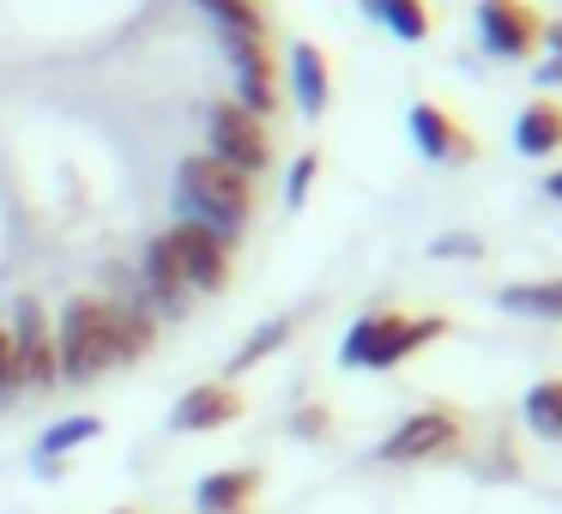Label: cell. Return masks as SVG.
Returning a JSON list of instances; mask_svg holds the SVG:
<instances>
[{
    "label": "cell",
    "instance_id": "13",
    "mask_svg": "<svg viewBox=\"0 0 562 514\" xmlns=\"http://www.w3.org/2000/svg\"><path fill=\"white\" fill-rule=\"evenodd\" d=\"M291 98L308 122H321L327 103H333V74H327V55H321L315 43H296L291 49Z\"/></svg>",
    "mask_w": 562,
    "mask_h": 514
},
{
    "label": "cell",
    "instance_id": "14",
    "mask_svg": "<svg viewBox=\"0 0 562 514\" xmlns=\"http://www.w3.org/2000/svg\"><path fill=\"white\" fill-rule=\"evenodd\" d=\"M514 146H520L526 158H550V152H562V103L557 98L526 103L520 122H514Z\"/></svg>",
    "mask_w": 562,
    "mask_h": 514
},
{
    "label": "cell",
    "instance_id": "11",
    "mask_svg": "<svg viewBox=\"0 0 562 514\" xmlns=\"http://www.w3.org/2000/svg\"><path fill=\"white\" fill-rule=\"evenodd\" d=\"M412 139L429 164H472L477 158V139L448 110H436V103H412Z\"/></svg>",
    "mask_w": 562,
    "mask_h": 514
},
{
    "label": "cell",
    "instance_id": "17",
    "mask_svg": "<svg viewBox=\"0 0 562 514\" xmlns=\"http://www.w3.org/2000/svg\"><path fill=\"white\" fill-rule=\"evenodd\" d=\"M526 429H532L538 442H562V376L550 381H532V393H526Z\"/></svg>",
    "mask_w": 562,
    "mask_h": 514
},
{
    "label": "cell",
    "instance_id": "5",
    "mask_svg": "<svg viewBox=\"0 0 562 514\" xmlns=\"http://www.w3.org/2000/svg\"><path fill=\"white\" fill-rule=\"evenodd\" d=\"M460 442H465L460 417H453L448 405H424V412H412L387 442H381V460L387 466H429V460L460 454Z\"/></svg>",
    "mask_w": 562,
    "mask_h": 514
},
{
    "label": "cell",
    "instance_id": "21",
    "mask_svg": "<svg viewBox=\"0 0 562 514\" xmlns=\"http://www.w3.org/2000/svg\"><path fill=\"white\" fill-rule=\"evenodd\" d=\"M375 25H387L393 37H405V43H424L429 37V7L424 0H381Z\"/></svg>",
    "mask_w": 562,
    "mask_h": 514
},
{
    "label": "cell",
    "instance_id": "29",
    "mask_svg": "<svg viewBox=\"0 0 562 514\" xmlns=\"http://www.w3.org/2000/svg\"><path fill=\"white\" fill-rule=\"evenodd\" d=\"M357 7H363V13H369V19H375V13H381V0H357Z\"/></svg>",
    "mask_w": 562,
    "mask_h": 514
},
{
    "label": "cell",
    "instance_id": "23",
    "mask_svg": "<svg viewBox=\"0 0 562 514\" xmlns=\"http://www.w3.org/2000/svg\"><path fill=\"white\" fill-rule=\"evenodd\" d=\"M429 255H436V260H477V255H484V236H472V231L436 236V243H429Z\"/></svg>",
    "mask_w": 562,
    "mask_h": 514
},
{
    "label": "cell",
    "instance_id": "24",
    "mask_svg": "<svg viewBox=\"0 0 562 514\" xmlns=\"http://www.w3.org/2000/svg\"><path fill=\"white\" fill-rule=\"evenodd\" d=\"M19 388H25V376H19V357H13V333L0 327V400H13Z\"/></svg>",
    "mask_w": 562,
    "mask_h": 514
},
{
    "label": "cell",
    "instance_id": "12",
    "mask_svg": "<svg viewBox=\"0 0 562 514\" xmlns=\"http://www.w3.org/2000/svg\"><path fill=\"white\" fill-rule=\"evenodd\" d=\"M260 496V466H224V472H206L194 484L200 514H255Z\"/></svg>",
    "mask_w": 562,
    "mask_h": 514
},
{
    "label": "cell",
    "instance_id": "19",
    "mask_svg": "<svg viewBox=\"0 0 562 514\" xmlns=\"http://www.w3.org/2000/svg\"><path fill=\"white\" fill-rule=\"evenodd\" d=\"M284 345H291V321L279 315V321H267V327H255V333H248V339H243V351L231 357V376H243V369L267 364L272 351H284Z\"/></svg>",
    "mask_w": 562,
    "mask_h": 514
},
{
    "label": "cell",
    "instance_id": "28",
    "mask_svg": "<svg viewBox=\"0 0 562 514\" xmlns=\"http://www.w3.org/2000/svg\"><path fill=\"white\" fill-rule=\"evenodd\" d=\"M544 194H550V200H562V170H557V176H550V182H544Z\"/></svg>",
    "mask_w": 562,
    "mask_h": 514
},
{
    "label": "cell",
    "instance_id": "10",
    "mask_svg": "<svg viewBox=\"0 0 562 514\" xmlns=\"http://www.w3.org/2000/svg\"><path fill=\"white\" fill-rule=\"evenodd\" d=\"M236 417H243V393H236L231 381H194V388L170 405V429H182V436H206V429H224V424H236Z\"/></svg>",
    "mask_w": 562,
    "mask_h": 514
},
{
    "label": "cell",
    "instance_id": "1",
    "mask_svg": "<svg viewBox=\"0 0 562 514\" xmlns=\"http://www.w3.org/2000/svg\"><path fill=\"white\" fill-rule=\"evenodd\" d=\"M176 206H182V219L218 231L224 243L236 248L248 212H255V182H248V176H236L231 164L194 152V158H182V170H176Z\"/></svg>",
    "mask_w": 562,
    "mask_h": 514
},
{
    "label": "cell",
    "instance_id": "27",
    "mask_svg": "<svg viewBox=\"0 0 562 514\" xmlns=\"http://www.w3.org/2000/svg\"><path fill=\"white\" fill-rule=\"evenodd\" d=\"M538 86H562V55H550V62L538 67Z\"/></svg>",
    "mask_w": 562,
    "mask_h": 514
},
{
    "label": "cell",
    "instance_id": "4",
    "mask_svg": "<svg viewBox=\"0 0 562 514\" xmlns=\"http://www.w3.org/2000/svg\"><path fill=\"white\" fill-rule=\"evenodd\" d=\"M206 158L231 164L236 176L255 182L260 170L272 164V134L260 115H248L243 103H212L206 110Z\"/></svg>",
    "mask_w": 562,
    "mask_h": 514
},
{
    "label": "cell",
    "instance_id": "7",
    "mask_svg": "<svg viewBox=\"0 0 562 514\" xmlns=\"http://www.w3.org/2000/svg\"><path fill=\"white\" fill-rule=\"evenodd\" d=\"M224 49H231V67H236V98L248 115H260L267 122L272 110H279V67H272V49L267 37H224Z\"/></svg>",
    "mask_w": 562,
    "mask_h": 514
},
{
    "label": "cell",
    "instance_id": "3",
    "mask_svg": "<svg viewBox=\"0 0 562 514\" xmlns=\"http://www.w3.org/2000/svg\"><path fill=\"white\" fill-rule=\"evenodd\" d=\"M55 364L61 381H98L103 369H115V327L103 297H74L55 321Z\"/></svg>",
    "mask_w": 562,
    "mask_h": 514
},
{
    "label": "cell",
    "instance_id": "20",
    "mask_svg": "<svg viewBox=\"0 0 562 514\" xmlns=\"http://www.w3.org/2000/svg\"><path fill=\"white\" fill-rule=\"evenodd\" d=\"M212 19H218L224 37H267V19H260L255 0H200Z\"/></svg>",
    "mask_w": 562,
    "mask_h": 514
},
{
    "label": "cell",
    "instance_id": "22",
    "mask_svg": "<svg viewBox=\"0 0 562 514\" xmlns=\"http://www.w3.org/2000/svg\"><path fill=\"white\" fill-rule=\"evenodd\" d=\"M315 176H321V158H315V152H303V158L291 164V182H284V206H291V212L308 200V188H315Z\"/></svg>",
    "mask_w": 562,
    "mask_h": 514
},
{
    "label": "cell",
    "instance_id": "8",
    "mask_svg": "<svg viewBox=\"0 0 562 514\" xmlns=\"http://www.w3.org/2000/svg\"><path fill=\"white\" fill-rule=\"evenodd\" d=\"M13 357H19V376H25V388H55L61 381V364H55V327L49 315H43L37 303H19L13 309Z\"/></svg>",
    "mask_w": 562,
    "mask_h": 514
},
{
    "label": "cell",
    "instance_id": "30",
    "mask_svg": "<svg viewBox=\"0 0 562 514\" xmlns=\"http://www.w3.org/2000/svg\"><path fill=\"white\" fill-rule=\"evenodd\" d=\"M122 514H134V509H122Z\"/></svg>",
    "mask_w": 562,
    "mask_h": 514
},
{
    "label": "cell",
    "instance_id": "6",
    "mask_svg": "<svg viewBox=\"0 0 562 514\" xmlns=\"http://www.w3.org/2000/svg\"><path fill=\"white\" fill-rule=\"evenodd\" d=\"M164 243H170V255H176V267H182L188 291H224V284H231V243H224L218 231L182 219V224L164 231Z\"/></svg>",
    "mask_w": 562,
    "mask_h": 514
},
{
    "label": "cell",
    "instance_id": "15",
    "mask_svg": "<svg viewBox=\"0 0 562 514\" xmlns=\"http://www.w3.org/2000/svg\"><path fill=\"white\" fill-rule=\"evenodd\" d=\"M110 327H115V364H139L158 339V315H146L134 303H110Z\"/></svg>",
    "mask_w": 562,
    "mask_h": 514
},
{
    "label": "cell",
    "instance_id": "26",
    "mask_svg": "<svg viewBox=\"0 0 562 514\" xmlns=\"http://www.w3.org/2000/svg\"><path fill=\"white\" fill-rule=\"evenodd\" d=\"M538 43H550V55H562V19H550V25H538Z\"/></svg>",
    "mask_w": 562,
    "mask_h": 514
},
{
    "label": "cell",
    "instance_id": "2",
    "mask_svg": "<svg viewBox=\"0 0 562 514\" xmlns=\"http://www.w3.org/2000/svg\"><path fill=\"white\" fill-rule=\"evenodd\" d=\"M448 333L441 315H405V309H375L339 339L345 369H400L405 357H417L424 345H436Z\"/></svg>",
    "mask_w": 562,
    "mask_h": 514
},
{
    "label": "cell",
    "instance_id": "16",
    "mask_svg": "<svg viewBox=\"0 0 562 514\" xmlns=\"http://www.w3.org/2000/svg\"><path fill=\"white\" fill-rule=\"evenodd\" d=\"M103 436V424L91 412H79V417H61V424H49L43 429V442H37V472H55L61 466V454H74V448H86V442H98Z\"/></svg>",
    "mask_w": 562,
    "mask_h": 514
},
{
    "label": "cell",
    "instance_id": "9",
    "mask_svg": "<svg viewBox=\"0 0 562 514\" xmlns=\"http://www.w3.org/2000/svg\"><path fill=\"white\" fill-rule=\"evenodd\" d=\"M477 37L502 62H526L538 49V13L526 0H477Z\"/></svg>",
    "mask_w": 562,
    "mask_h": 514
},
{
    "label": "cell",
    "instance_id": "18",
    "mask_svg": "<svg viewBox=\"0 0 562 514\" xmlns=\"http://www.w3.org/2000/svg\"><path fill=\"white\" fill-rule=\"evenodd\" d=\"M502 309L514 315H538V321H562V279H532V284H508L496 291Z\"/></svg>",
    "mask_w": 562,
    "mask_h": 514
},
{
    "label": "cell",
    "instance_id": "25",
    "mask_svg": "<svg viewBox=\"0 0 562 514\" xmlns=\"http://www.w3.org/2000/svg\"><path fill=\"white\" fill-rule=\"evenodd\" d=\"M291 429H296V436H327V429H333V412H327V405H303V412L291 417Z\"/></svg>",
    "mask_w": 562,
    "mask_h": 514
}]
</instances>
